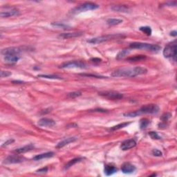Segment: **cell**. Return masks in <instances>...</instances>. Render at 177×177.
<instances>
[{
  "label": "cell",
  "instance_id": "cell-1",
  "mask_svg": "<svg viewBox=\"0 0 177 177\" xmlns=\"http://www.w3.org/2000/svg\"><path fill=\"white\" fill-rule=\"evenodd\" d=\"M147 73V69L141 67H136L134 69H118L112 72L111 76L112 77H136L140 75L146 74Z\"/></svg>",
  "mask_w": 177,
  "mask_h": 177
},
{
  "label": "cell",
  "instance_id": "cell-2",
  "mask_svg": "<svg viewBox=\"0 0 177 177\" xmlns=\"http://www.w3.org/2000/svg\"><path fill=\"white\" fill-rule=\"evenodd\" d=\"M129 47L131 49H144V50H147L151 52H158L161 49V47L157 44H151L143 42H133L130 44Z\"/></svg>",
  "mask_w": 177,
  "mask_h": 177
},
{
  "label": "cell",
  "instance_id": "cell-3",
  "mask_svg": "<svg viewBox=\"0 0 177 177\" xmlns=\"http://www.w3.org/2000/svg\"><path fill=\"white\" fill-rule=\"evenodd\" d=\"M163 56L166 58H171L176 61V41L168 44L163 50Z\"/></svg>",
  "mask_w": 177,
  "mask_h": 177
},
{
  "label": "cell",
  "instance_id": "cell-4",
  "mask_svg": "<svg viewBox=\"0 0 177 177\" xmlns=\"http://www.w3.org/2000/svg\"><path fill=\"white\" fill-rule=\"evenodd\" d=\"M99 8V6L96 3H92V2H86L83 4L80 5L79 6L76 7V8H73L71 10L72 14H78L80 12L87 11V10H96Z\"/></svg>",
  "mask_w": 177,
  "mask_h": 177
},
{
  "label": "cell",
  "instance_id": "cell-5",
  "mask_svg": "<svg viewBox=\"0 0 177 177\" xmlns=\"http://www.w3.org/2000/svg\"><path fill=\"white\" fill-rule=\"evenodd\" d=\"M120 37H123V35H103V36H100V37L92 38V39L87 40V42L96 44L103 43L105 42L109 41V40H112L117 39V38H120Z\"/></svg>",
  "mask_w": 177,
  "mask_h": 177
},
{
  "label": "cell",
  "instance_id": "cell-6",
  "mask_svg": "<svg viewBox=\"0 0 177 177\" xmlns=\"http://www.w3.org/2000/svg\"><path fill=\"white\" fill-rule=\"evenodd\" d=\"M61 69H86L87 65L81 61H70L60 65Z\"/></svg>",
  "mask_w": 177,
  "mask_h": 177
},
{
  "label": "cell",
  "instance_id": "cell-7",
  "mask_svg": "<svg viewBox=\"0 0 177 177\" xmlns=\"http://www.w3.org/2000/svg\"><path fill=\"white\" fill-rule=\"evenodd\" d=\"M158 111H159V107L158 105L154 104H149V105H144L138 110V112L141 115L143 114H156L158 112Z\"/></svg>",
  "mask_w": 177,
  "mask_h": 177
},
{
  "label": "cell",
  "instance_id": "cell-8",
  "mask_svg": "<svg viewBox=\"0 0 177 177\" xmlns=\"http://www.w3.org/2000/svg\"><path fill=\"white\" fill-rule=\"evenodd\" d=\"M100 96L108 98L110 100H119L123 98V95L120 93L113 92V91H109V92H103L99 93Z\"/></svg>",
  "mask_w": 177,
  "mask_h": 177
},
{
  "label": "cell",
  "instance_id": "cell-9",
  "mask_svg": "<svg viewBox=\"0 0 177 177\" xmlns=\"http://www.w3.org/2000/svg\"><path fill=\"white\" fill-rule=\"evenodd\" d=\"M19 15V10L15 8H6L5 10H2L0 12L1 17H9L12 16H17Z\"/></svg>",
  "mask_w": 177,
  "mask_h": 177
},
{
  "label": "cell",
  "instance_id": "cell-10",
  "mask_svg": "<svg viewBox=\"0 0 177 177\" xmlns=\"http://www.w3.org/2000/svg\"><path fill=\"white\" fill-rule=\"evenodd\" d=\"M23 51L22 48H19V47H8V48L3 49L1 50V54L3 56H8V55H16L20 53Z\"/></svg>",
  "mask_w": 177,
  "mask_h": 177
},
{
  "label": "cell",
  "instance_id": "cell-11",
  "mask_svg": "<svg viewBox=\"0 0 177 177\" xmlns=\"http://www.w3.org/2000/svg\"><path fill=\"white\" fill-rule=\"evenodd\" d=\"M136 145V142L134 139H129L123 141L120 145V148L122 150L125 151L134 147Z\"/></svg>",
  "mask_w": 177,
  "mask_h": 177
},
{
  "label": "cell",
  "instance_id": "cell-12",
  "mask_svg": "<svg viewBox=\"0 0 177 177\" xmlns=\"http://www.w3.org/2000/svg\"><path fill=\"white\" fill-rule=\"evenodd\" d=\"M136 167L130 163H125L123 164L121 167V171L124 174H132L136 171Z\"/></svg>",
  "mask_w": 177,
  "mask_h": 177
},
{
  "label": "cell",
  "instance_id": "cell-13",
  "mask_svg": "<svg viewBox=\"0 0 177 177\" xmlns=\"http://www.w3.org/2000/svg\"><path fill=\"white\" fill-rule=\"evenodd\" d=\"M24 161V158L20 157L19 156H9L4 160L3 163L6 164H12V163H19Z\"/></svg>",
  "mask_w": 177,
  "mask_h": 177
},
{
  "label": "cell",
  "instance_id": "cell-14",
  "mask_svg": "<svg viewBox=\"0 0 177 177\" xmlns=\"http://www.w3.org/2000/svg\"><path fill=\"white\" fill-rule=\"evenodd\" d=\"M37 124L38 125L41 126V127H53V126L56 125V122L53 119H51V118H44L40 119L38 121Z\"/></svg>",
  "mask_w": 177,
  "mask_h": 177
},
{
  "label": "cell",
  "instance_id": "cell-15",
  "mask_svg": "<svg viewBox=\"0 0 177 177\" xmlns=\"http://www.w3.org/2000/svg\"><path fill=\"white\" fill-rule=\"evenodd\" d=\"M83 35V32H74V33H65L60 34L59 37L62 39H69V38H74L80 37Z\"/></svg>",
  "mask_w": 177,
  "mask_h": 177
},
{
  "label": "cell",
  "instance_id": "cell-16",
  "mask_svg": "<svg viewBox=\"0 0 177 177\" xmlns=\"http://www.w3.org/2000/svg\"><path fill=\"white\" fill-rule=\"evenodd\" d=\"M78 138L76 137H70V138H67L64 139L62 141H60L59 143L56 145V148H62V147H65V146L69 145V143H74V142L76 141Z\"/></svg>",
  "mask_w": 177,
  "mask_h": 177
},
{
  "label": "cell",
  "instance_id": "cell-17",
  "mask_svg": "<svg viewBox=\"0 0 177 177\" xmlns=\"http://www.w3.org/2000/svg\"><path fill=\"white\" fill-rule=\"evenodd\" d=\"M34 149V145H32V144H29L28 145H25L22 147H20V148L15 149V152L17 153V154H24V153H26L27 151H31L32 149Z\"/></svg>",
  "mask_w": 177,
  "mask_h": 177
},
{
  "label": "cell",
  "instance_id": "cell-18",
  "mask_svg": "<svg viewBox=\"0 0 177 177\" xmlns=\"http://www.w3.org/2000/svg\"><path fill=\"white\" fill-rule=\"evenodd\" d=\"M117 168L112 165H106L105 166V169H104L105 174L107 176H110V175L114 174L116 172H117Z\"/></svg>",
  "mask_w": 177,
  "mask_h": 177
},
{
  "label": "cell",
  "instance_id": "cell-19",
  "mask_svg": "<svg viewBox=\"0 0 177 177\" xmlns=\"http://www.w3.org/2000/svg\"><path fill=\"white\" fill-rule=\"evenodd\" d=\"M19 60V57L16 55H8L4 56V61L8 64L16 63Z\"/></svg>",
  "mask_w": 177,
  "mask_h": 177
},
{
  "label": "cell",
  "instance_id": "cell-20",
  "mask_svg": "<svg viewBox=\"0 0 177 177\" xmlns=\"http://www.w3.org/2000/svg\"><path fill=\"white\" fill-rule=\"evenodd\" d=\"M112 9L116 12H128L129 11V8L125 5H115L112 7Z\"/></svg>",
  "mask_w": 177,
  "mask_h": 177
},
{
  "label": "cell",
  "instance_id": "cell-21",
  "mask_svg": "<svg viewBox=\"0 0 177 177\" xmlns=\"http://www.w3.org/2000/svg\"><path fill=\"white\" fill-rule=\"evenodd\" d=\"M53 155H54L53 152H52V151H49V152L43 153V154L37 155V156H35V157H33V160H40L44 159V158H51V157H52Z\"/></svg>",
  "mask_w": 177,
  "mask_h": 177
},
{
  "label": "cell",
  "instance_id": "cell-22",
  "mask_svg": "<svg viewBox=\"0 0 177 177\" xmlns=\"http://www.w3.org/2000/svg\"><path fill=\"white\" fill-rule=\"evenodd\" d=\"M83 160V158L78 157V158H74V159L69 160L68 163L66 164L65 169H68L70 168V167H71L72 166H74L75 164H76L77 163H79V162H80L81 160Z\"/></svg>",
  "mask_w": 177,
  "mask_h": 177
},
{
  "label": "cell",
  "instance_id": "cell-23",
  "mask_svg": "<svg viewBox=\"0 0 177 177\" xmlns=\"http://www.w3.org/2000/svg\"><path fill=\"white\" fill-rule=\"evenodd\" d=\"M123 19H116V18H110V19H107V23L109 26H115V25L120 24L123 22Z\"/></svg>",
  "mask_w": 177,
  "mask_h": 177
},
{
  "label": "cell",
  "instance_id": "cell-24",
  "mask_svg": "<svg viewBox=\"0 0 177 177\" xmlns=\"http://www.w3.org/2000/svg\"><path fill=\"white\" fill-rule=\"evenodd\" d=\"M145 59H146L145 56H143V55H138V56H135L134 57L128 58L127 59V60L129 62H139Z\"/></svg>",
  "mask_w": 177,
  "mask_h": 177
},
{
  "label": "cell",
  "instance_id": "cell-25",
  "mask_svg": "<svg viewBox=\"0 0 177 177\" xmlns=\"http://www.w3.org/2000/svg\"><path fill=\"white\" fill-rule=\"evenodd\" d=\"M129 53H130V50H129V49H124V50H122L121 51L118 53L117 56H116V59L117 60L123 59L124 58L126 57V56Z\"/></svg>",
  "mask_w": 177,
  "mask_h": 177
},
{
  "label": "cell",
  "instance_id": "cell-26",
  "mask_svg": "<svg viewBox=\"0 0 177 177\" xmlns=\"http://www.w3.org/2000/svg\"><path fill=\"white\" fill-rule=\"evenodd\" d=\"M150 121L147 118H143L140 120V129H145L149 125Z\"/></svg>",
  "mask_w": 177,
  "mask_h": 177
},
{
  "label": "cell",
  "instance_id": "cell-27",
  "mask_svg": "<svg viewBox=\"0 0 177 177\" xmlns=\"http://www.w3.org/2000/svg\"><path fill=\"white\" fill-rule=\"evenodd\" d=\"M39 78H47V79H53V80H62L63 78L59 77L58 76H55V75H38Z\"/></svg>",
  "mask_w": 177,
  "mask_h": 177
},
{
  "label": "cell",
  "instance_id": "cell-28",
  "mask_svg": "<svg viewBox=\"0 0 177 177\" xmlns=\"http://www.w3.org/2000/svg\"><path fill=\"white\" fill-rule=\"evenodd\" d=\"M51 25L55 27H58V28H60L69 29L71 28V26H69V25L61 23V22H53L51 24Z\"/></svg>",
  "mask_w": 177,
  "mask_h": 177
},
{
  "label": "cell",
  "instance_id": "cell-29",
  "mask_svg": "<svg viewBox=\"0 0 177 177\" xmlns=\"http://www.w3.org/2000/svg\"><path fill=\"white\" fill-rule=\"evenodd\" d=\"M140 31H142L144 33L147 35H151V33H152V31H151V28L149 26H141L140 27Z\"/></svg>",
  "mask_w": 177,
  "mask_h": 177
},
{
  "label": "cell",
  "instance_id": "cell-30",
  "mask_svg": "<svg viewBox=\"0 0 177 177\" xmlns=\"http://www.w3.org/2000/svg\"><path fill=\"white\" fill-rule=\"evenodd\" d=\"M130 123H120L118 124V125L114 126V127H112V128L110 129V130L112 131H115V130H118V129L124 128V127H127V126H128Z\"/></svg>",
  "mask_w": 177,
  "mask_h": 177
},
{
  "label": "cell",
  "instance_id": "cell-31",
  "mask_svg": "<svg viewBox=\"0 0 177 177\" xmlns=\"http://www.w3.org/2000/svg\"><path fill=\"white\" fill-rule=\"evenodd\" d=\"M139 115H140V113L138 112V110H137L135 111V112L125 113V114H123V116H125V117H136V116H139Z\"/></svg>",
  "mask_w": 177,
  "mask_h": 177
},
{
  "label": "cell",
  "instance_id": "cell-32",
  "mask_svg": "<svg viewBox=\"0 0 177 177\" xmlns=\"http://www.w3.org/2000/svg\"><path fill=\"white\" fill-rule=\"evenodd\" d=\"M171 117V114L170 113H165V114L162 115L160 119L162 120V123H166V122H167V120H168Z\"/></svg>",
  "mask_w": 177,
  "mask_h": 177
},
{
  "label": "cell",
  "instance_id": "cell-33",
  "mask_svg": "<svg viewBox=\"0 0 177 177\" xmlns=\"http://www.w3.org/2000/svg\"><path fill=\"white\" fill-rule=\"evenodd\" d=\"M82 95V93L80 92H71V93H69V94H67V97L70 98H77L79 97Z\"/></svg>",
  "mask_w": 177,
  "mask_h": 177
},
{
  "label": "cell",
  "instance_id": "cell-34",
  "mask_svg": "<svg viewBox=\"0 0 177 177\" xmlns=\"http://www.w3.org/2000/svg\"><path fill=\"white\" fill-rule=\"evenodd\" d=\"M149 136H150L152 139L154 140H160V138H161L159 135L156 132H155V131H150V132L149 133Z\"/></svg>",
  "mask_w": 177,
  "mask_h": 177
},
{
  "label": "cell",
  "instance_id": "cell-35",
  "mask_svg": "<svg viewBox=\"0 0 177 177\" xmlns=\"http://www.w3.org/2000/svg\"><path fill=\"white\" fill-rule=\"evenodd\" d=\"M152 154L155 156H162V152L160 150H158L157 149H154L152 150Z\"/></svg>",
  "mask_w": 177,
  "mask_h": 177
},
{
  "label": "cell",
  "instance_id": "cell-36",
  "mask_svg": "<svg viewBox=\"0 0 177 177\" xmlns=\"http://www.w3.org/2000/svg\"><path fill=\"white\" fill-rule=\"evenodd\" d=\"M11 75V73L9 71H1V78H5V77H8Z\"/></svg>",
  "mask_w": 177,
  "mask_h": 177
},
{
  "label": "cell",
  "instance_id": "cell-37",
  "mask_svg": "<svg viewBox=\"0 0 177 177\" xmlns=\"http://www.w3.org/2000/svg\"><path fill=\"white\" fill-rule=\"evenodd\" d=\"M47 171H48V168L47 167H43V168L37 169L36 172L40 173V174H44V173H47Z\"/></svg>",
  "mask_w": 177,
  "mask_h": 177
},
{
  "label": "cell",
  "instance_id": "cell-38",
  "mask_svg": "<svg viewBox=\"0 0 177 177\" xmlns=\"http://www.w3.org/2000/svg\"><path fill=\"white\" fill-rule=\"evenodd\" d=\"M14 141H15L14 139H9V140H7V141L5 142V143H3V145H1V146H2V147H6V146H8V145H10V144H11V143H13Z\"/></svg>",
  "mask_w": 177,
  "mask_h": 177
},
{
  "label": "cell",
  "instance_id": "cell-39",
  "mask_svg": "<svg viewBox=\"0 0 177 177\" xmlns=\"http://www.w3.org/2000/svg\"><path fill=\"white\" fill-rule=\"evenodd\" d=\"M80 76H87V77H90V76H92V77L97 78H105V77H102V76H96V75H91V74H80Z\"/></svg>",
  "mask_w": 177,
  "mask_h": 177
},
{
  "label": "cell",
  "instance_id": "cell-40",
  "mask_svg": "<svg viewBox=\"0 0 177 177\" xmlns=\"http://www.w3.org/2000/svg\"><path fill=\"white\" fill-rule=\"evenodd\" d=\"M91 61H92L93 62H98V63H99V62H100L102 61V60L100 59V58H92V59H91Z\"/></svg>",
  "mask_w": 177,
  "mask_h": 177
},
{
  "label": "cell",
  "instance_id": "cell-41",
  "mask_svg": "<svg viewBox=\"0 0 177 177\" xmlns=\"http://www.w3.org/2000/svg\"><path fill=\"white\" fill-rule=\"evenodd\" d=\"M170 35L174 36V37H176V36L177 35V32H176V31H171V32L170 33Z\"/></svg>",
  "mask_w": 177,
  "mask_h": 177
},
{
  "label": "cell",
  "instance_id": "cell-42",
  "mask_svg": "<svg viewBox=\"0 0 177 177\" xmlns=\"http://www.w3.org/2000/svg\"><path fill=\"white\" fill-rule=\"evenodd\" d=\"M12 83H16V84H23V83H24V82H22V81H13L12 82Z\"/></svg>",
  "mask_w": 177,
  "mask_h": 177
}]
</instances>
